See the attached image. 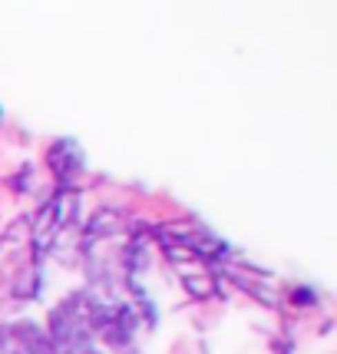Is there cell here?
Instances as JSON below:
<instances>
[]
</instances>
